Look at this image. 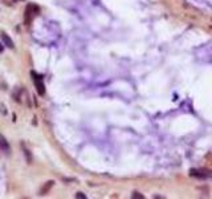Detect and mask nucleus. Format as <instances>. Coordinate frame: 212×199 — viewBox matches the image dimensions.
Wrapping results in <instances>:
<instances>
[{
    "label": "nucleus",
    "mask_w": 212,
    "mask_h": 199,
    "mask_svg": "<svg viewBox=\"0 0 212 199\" xmlns=\"http://www.w3.org/2000/svg\"><path fill=\"white\" fill-rule=\"evenodd\" d=\"M31 75L33 76V81H35V85H36V89H37V93H39L40 96H44V94H45V85L42 84V76L36 75L35 72H32Z\"/></svg>",
    "instance_id": "obj_1"
},
{
    "label": "nucleus",
    "mask_w": 212,
    "mask_h": 199,
    "mask_svg": "<svg viewBox=\"0 0 212 199\" xmlns=\"http://www.w3.org/2000/svg\"><path fill=\"white\" fill-rule=\"evenodd\" d=\"M0 150H1V151H4L5 154H8V153H9V150H11L9 143H8V141L5 139V137L3 134H0Z\"/></svg>",
    "instance_id": "obj_2"
},
{
    "label": "nucleus",
    "mask_w": 212,
    "mask_h": 199,
    "mask_svg": "<svg viewBox=\"0 0 212 199\" xmlns=\"http://www.w3.org/2000/svg\"><path fill=\"white\" fill-rule=\"evenodd\" d=\"M0 37H1V40H3V42H4L5 47H8V48H13V47H15V45H13V41L11 40V37L5 32H0Z\"/></svg>",
    "instance_id": "obj_3"
},
{
    "label": "nucleus",
    "mask_w": 212,
    "mask_h": 199,
    "mask_svg": "<svg viewBox=\"0 0 212 199\" xmlns=\"http://www.w3.org/2000/svg\"><path fill=\"white\" fill-rule=\"evenodd\" d=\"M55 184V182L53 181H49V182H47V183L44 184V186L41 187V190H40V195H45V194H48V191L50 190V187Z\"/></svg>",
    "instance_id": "obj_4"
},
{
    "label": "nucleus",
    "mask_w": 212,
    "mask_h": 199,
    "mask_svg": "<svg viewBox=\"0 0 212 199\" xmlns=\"http://www.w3.org/2000/svg\"><path fill=\"white\" fill-rule=\"evenodd\" d=\"M32 4H29L27 7V10H25V24L27 25H29V23H31V20H32Z\"/></svg>",
    "instance_id": "obj_5"
},
{
    "label": "nucleus",
    "mask_w": 212,
    "mask_h": 199,
    "mask_svg": "<svg viewBox=\"0 0 212 199\" xmlns=\"http://www.w3.org/2000/svg\"><path fill=\"white\" fill-rule=\"evenodd\" d=\"M21 147H23V151H24V155H25V158H27V162H28V163H32V155H31L29 150H28L27 147L24 146V145H21Z\"/></svg>",
    "instance_id": "obj_6"
},
{
    "label": "nucleus",
    "mask_w": 212,
    "mask_h": 199,
    "mask_svg": "<svg viewBox=\"0 0 212 199\" xmlns=\"http://www.w3.org/2000/svg\"><path fill=\"white\" fill-rule=\"evenodd\" d=\"M131 197L134 198V199H139V198H141V199H143V198H145L142 194H139V192H134V194H133Z\"/></svg>",
    "instance_id": "obj_7"
},
{
    "label": "nucleus",
    "mask_w": 212,
    "mask_h": 199,
    "mask_svg": "<svg viewBox=\"0 0 212 199\" xmlns=\"http://www.w3.org/2000/svg\"><path fill=\"white\" fill-rule=\"evenodd\" d=\"M76 198H78V199H85V198H86V195H85L84 192H77V194H76Z\"/></svg>",
    "instance_id": "obj_8"
},
{
    "label": "nucleus",
    "mask_w": 212,
    "mask_h": 199,
    "mask_svg": "<svg viewBox=\"0 0 212 199\" xmlns=\"http://www.w3.org/2000/svg\"><path fill=\"white\" fill-rule=\"evenodd\" d=\"M0 108H1V113H3V114H7V110H5V106H4V105H1V106H0Z\"/></svg>",
    "instance_id": "obj_9"
},
{
    "label": "nucleus",
    "mask_w": 212,
    "mask_h": 199,
    "mask_svg": "<svg viewBox=\"0 0 212 199\" xmlns=\"http://www.w3.org/2000/svg\"><path fill=\"white\" fill-rule=\"evenodd\" d=\"M3 50H4V44L0 42V53H3Z\"/></svg>",
    "instance_id": "obj_10"
}]
</instances>
